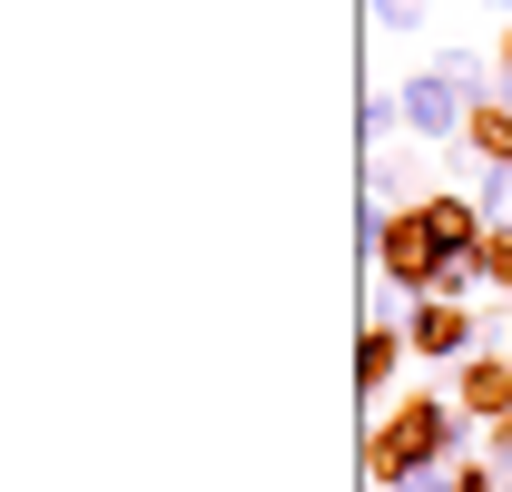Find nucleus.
Returning a JSON list of instances; mask_svg holds the SVG:
<instances>
[{"label":"nucleus","instance_id":"obj_1","mask_svg":"<svg viewBox=\"0 0 512 492\" xmlns=\"http://www.w3.org/2000/svg\"><path fill=\"white\" fill-rule=\"evenodd\" d=\"M463 433H473V414L453 404V394H394L375 414V443H365V473H375V492L384 483H404V473H424V463H463Z\"/></svg>","mask_w":512,"mask_h":492},{"label":"nucleus","instance_id":"obj_2","mask_svg":"<svg viewBox=\"0 0 512 492\" xmlns=\"http://www.w3.org/2000/svg\"><path fill=\"white\" fill-rule=\"evenodd\" d=\"M404 345H414V365H463V355H483L493 335H483V315L473 306H444V296H414L404 306Z\"/></svg>","mask_w":512,"mask_h":492},{"label":"nucleus","instance_id":"obj_3","mask_svg":"<svg viewBox=\"0 0 512 492\" xmlns=\"http://www.w3.org/2000/svg\"><path fill=\"white\" fill-rule=\"evenodd\" d=\"M394 89H404V138H414V148H453V138L473 128V89H453L434 60L414 69V79H394Z\"/></svg>","mask_w":512,"mask_h":492},{"label":"nucleus","instance_id":"obj_4","mask_svg":"<svg viewBox=\"0 0 512 492\" xmlns=\"http://www.w3.org/2000/svg\"><path fill=\"white\" fill-rule=\"evenodd\" d=\"M453 404H463L483 433L512 414V355H503V345H483V355H463V365H453Z\"/></svg>","mask_w":512,"mask_h":492},{"label":"nucleus","instance_id":"obj_5","mask_svg":"<svg viewBox=\"0 0 512 492\" xmlns=\"http://www.w3.org/2000/svg\"><path fill=\"white\" fill-rule=\"evenodd\" d=\"M404 355H414V345H404V315H375V325H365V335H355V384H365V404H394V374H404Z\"/></svg>","mask_w":512,"mask_h":492},{"label":"nucleus","instance_id":"obj_6","mask_svg":"<svg viewBox=\"0 0 512 492\" xmlns=\"http://www.w3.org/2000/svg\"><path fill=\"white\" fill-rule=\"evenodd\" d=\"M424 187H414V148H375L365 158V217H404Z\"/></svg>","mask_w":512,"mask_h":492},{"label":"nucleus","instance_id":"obj_7","mask_svg":"<svg viewBox=\"0 0 512 492\" xmlns=\"http://www.w3.org/2000/svg\"><path fill=\"white\" fill-rule=\"evenodd\" d=\"M463 148H473L483 168H512V99H473V128H463Z\"/></svg>","mask_w":512,"mask_h":492},{"label":"nucleus","instance_id":"obj_8","mask_svg":"<svg viewBox=\"0 0 512 492\" xmlns=\"http://www.w3.org/2000/svg\"><path fill=\"white\" fill-rule=\"evenodd\" d=\"M355 138H365V158L394 148V138H404V89H365V99H355Z\"/></svg>","mask_w":512,"mask_h":492},{"label":"nucleus","instance_id":"obj_9","mask_svg":"<svg viewBox=\"0 0 512 492\" xmlns=\"http://www.w3.org/2000/svg\"><path fill=\"white\" fill-rule=\"evenodd\" d=\"M473 207H483L493 237H512V168H483V178H473Z\"/></svg>","mask_w":512,"mask_h":492},{"label":"nucleus","instance_id":"obj_10","mask_svg":"<svg viewBox=\"0 0 512 492\" xmlns=\"http://www.w3.org/2000/svg\"><path fill=\"white\" fill-rule=\"evenodd\" d=\"M365 10H375V30H384V40H414L434 0H365Z\"/></svg>","mask_w":512,"mask_h":492},{"label":"nucleus","instance_id":"obj_11","mask_svg":"<svg viewBox=\"0 0 512 492\" xmlns=\"http://www.w3.org/2000/svg\"><path fill=\"white\" fill-rule=\"evenodd\" d=\"M384 492H463V463H424V473H404V483H384Z\"/></svg>","mask_w":512,"mask_h":492},{"label":"nucleus","instance_id":"obj_12","mask_svg":"<svg viewBox=\"0 0 512 492\" xmlns=\"http://www.w3.org/2000/svg\"><path fill=\"white\" fill-rule=\"evenodd\" d=\"M512 473H493V463H463V492H503Z\"/></svg>","mask_w":512,"mask_h":492},{"label":"nucleus","instance_id":"obj_13","mask_svg":"<svg viewBox=\"0 0 512 492\" xmlns=\"http://www.w3.org/2000/svg\"><path fill=\"white\" fill-rule=\"evenodd\" d=\"M493 60H503V99H512V30H503V50H493Z\"/></svg>","mask_w":512,"mask_h":492}]
</instances>
